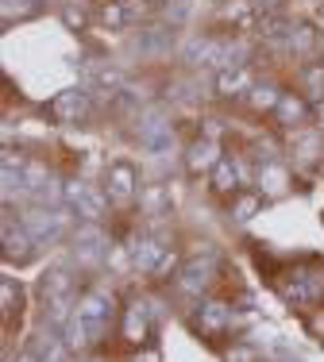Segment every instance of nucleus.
I'll use <instances>...</instances> for the list:
<instances>
[{"label": "nucleus", "instance_id": "1", "mask_svg": "<svg viewBox=\"0 0 324 362\" xmlns=\"http://www.w3.org/2000/svg\"><path fill=\"white\" fill-rule=\"evenodd\" d=\"M66 209H70V204H35L20 223L31 231L35 243H50V239H58L66 231V223H70V212Z\"/></svg>", "mask_w": 324, "mask_h": 362}, {"label": "nucleus", "instance_id": "2", "mask_svg": "<svg viewBox=\"0 0 324 362\" xmlns=\"http://www.w3.org/2000/svg\"><path fill=\"white\" fill-rule=\"evenodd\" d=\"M66 204H70V212H78L81 220L100 223V216H105V209H108V193L85 185V181H66Z\"/></svg>", "mask_w": 324, "mask_h": 362}, {"label": "nucleus", "instance_id": "3", "mask_svg": "<svg viewBox=\"0 0 324 362\" xmlns=\"http://www.w3.org/2000/svg\"><path fill=\"white\" fill-rule=\"evenodd\" d=\"M105 193H108V201H116V204L135 201V197H139V170L127 158L112 162V166L105 170Z\"/></svg>", "mask_w": 324, "mask_h": 362}, {"label": "nucleus", "instance_id": "4", "mask_svg": "<svg viewBox=\"0 0 324 362\" xmlns=\"http://www.w3.org/2000/svg\"><path fill=\"white\" fill-rule=\"evenodd\" d=\"M78 316L85 320V327L93 332V339H100V335H105V327H108V320H112V297H108V293H100V289L85 293V297L78 300Z\"/></svg>", "mask_w": 324, "mask_h": 362}, {"label": "nucleus", "instance_id": "5", "mask_svg": "<svg viewBox=\"0 0 324 362\" xmlns=\"http://www.w3.org/2000/svg\"><path fill=\"white\" fill-rule=\"evenodd\" d=\"M85 112H89V89H81V85H70V89L54 93V100H50V116L58 124H81Z\"/></svg>", "mask_w": 324, "mask_h": 362}, {"label": "nucleus", "instance_id": "6", "mask_svg": "<svg viewBox=\"0 0 324 362\" xmlns=\"http://www.w3.org/2000/svg\"><path fill=\"white\" fill-rule=\"evenodd\" d=\"M212 262H216V251H209V255H193V258H185L182 262V270H178V286H182L185 293H204L212 286Z\"/></svg>", "mask_w": 324, "mask_h": 362}, {"label": "nucleus", "instance_id": "7", "mask_svg": "<svg viewBox=\"0 0 324 362\" xmlns=\"http://www.w3.org/2000/svg\"><path fill=\"white\" fill-rule=\"evenodd\" d=\"M105 251H108V235L100 231V223L85 220L81 228H74V255L81 262H97V258H105Z\"/></svg>", "mask_w": 324, "mask_h": 362}, {"label": "nucleus", "instance_id": "8", "mask_svg": "<svg viewBox=\"0 0 324 362\" xmlns=\"http://www.w3.org/2000/svg\"><path fill=\"white\" fill-rule=\"evenodd\" d=\"M166 255L170 251H166V239H162V235H139L132 243V262L139 266V270H147V274H155Z\"/></svg>", "mask_w": 324, "mask_h": 362}, {"label": "nucleus", "instance_id": "9", "mask_svg": "<svg viewBox=\"0 0 324 362\" xmlns=\"http://www.w3.org/2000/svg\"><path fill=\"white\" fill-rule=\"evenodd\" d=\"M135 132H139V143L147 146V151H166L170 139H174L162 112H147V116H139V127H135Z\"/></svg>", "mask_w": 324, "mask_h": 362}, {"label": "nucleus", "instance_id": "10", "mask_svg": "<svg viewBox=\"0 0 324 362\" xmlns=\"http://www.w3.org/2000/svg\"><path fill=\"white\" fill-rule=\"evenodd\" d=\"M289 31H294V23H289L282 12H262L259 20H255L251 35L259 42H267V47H278V42H289Z\"/></svg>", "mask_w": 324, "mask_h": 362}, {"label": "nucleus", "instance_id": "11", "mask_svg": "<svg viewBox=\"0 0 324 362\" xmlns=\"http://www.w3.org/2000/svg\"><path fill=\"white\" fill-rule=\"evenodd\" d=\"M193 324H197L204 335H216L232 324V308H228L224 300H204V305H197V313H193Z\"/></svg>", "mask_w": 324, "mask_h": 362}, {"label": "nucleus", "instance_id": "12", "mask_svg": "<svg viewBox=\"0 0 324 362\" xmlns=\"http://www.w3.org/2000/svg\"><path fill=\"white\" fill-rule=\"evenodd\" d=\"M85 89L89 93H105V97H116V93L124 89V74L116 70V66H89L85 70Z\"/></svg>", "mask_w": 324, "mask_h": 362}, {"label": "nucleus", "instance_id": "13", "mask_svg": "<svg viewBox=\"0 0 324 362\" xmlns=\"http://www.w3.org/2000/svg\"><path fill=\"white\" fill-rule=\"evenodd\" d=\"M216 162H220L216 139H209V135H201V139L190 143V151H185V170H190V174H212Z\"/></svg>", "mask_w": 324, "mask_h": 362}, {"label": "nucleus", "instance_id": "14", "mask_svg": "<svg viewBox=\"0 0 324 362\" xmlns=\"http://www.w3.org/2000/svg\"><path fill=\"white\" fill-rule=\"evenodd\" d=\"M255 85V77L247 66H228V70H216V93L220 97H247Z\"/></svg>", "mask_w": 324, "mask_h": 362}, {"label": "nucleus", "instance_id": "15", "mask_svg": "<svg viewBox=\"0 0 324 362\" xmlns=\"http://www.w3.org/2000/svg\"><path fill=\"white\" fill-rule=\"evenodd\" d=\"M31 243H35V239H31V231L23 228H16L12 220H4V255L12 258V262H28L31 258Z\"/></svg>", "mask_w": 324, "mask_h": 362}, {"label": "nucleus", "instance_id": "16", "mask_svg": "<svg viewBox=\"0 0 324 362\" xmlns=\"http://www.w3.org/2000/svg\"><path fill=\"white\" fill-rule=\"evenodd\" d=\"M139 209H143V216L162 220V216H170V209H174V197H170L166 185H147L139 193Z\"/></svg>", "mask_w": 324, "mask_h": 362}, {"label": "nucleus", "instance_id": "17", "mask_svg": "<svg viewBox=\"0 0 324 362\" xmlns=\"http://www.w3.org/2000/svg\"><path fill=\"white\" fill-rule=\"evenodd\" d=\"M255 181H259V193L262 197H282L289 177H286L282 162H259V174H255Z\"/></svg>", "mask_w": 324, "mask_h": 362}, {"label": "nucleus", "instance_id": "18", "mask_svg": "<svg viewBox=\"0 0 324 362\" xmlns=\"http://www.w3.org/2000/svg\"><path fill=\"white\" fill-rule=\"evenodd\" d=\"M289 50H294L297 58H313L320 50V31L313 28V23H297L294 31H289V42H286Z\"/></svg>", "mask_w": 324, "mask_h": 362}, {"label": "nucleus", "instance_id": "19", "mask_svg": "<svg viewBox=\"0 0 324 362\" xmlns=\"http://www.w3.org/2000/svg\"><path fill=\"white\" fill-rule=\"evenodd\" d=\"M320 293V281L313 278V274H305V278H294V286H282V297L289 305H313Z\"/></svg>", "mask_w": 324, "mask_h": 362}, {"label": "nucleus", "instance_id": "20", "mask_svg": "<svg viewBox=\"0 0 324 362\" xmlns=\"http://www.w3.org/2000/svg\"><path fill=\"white\" fill-rule=\"evenodd\" d=\"M278 124H286V127H297L305 116H309V105H305L301 97H294V93H282V100H278Z\"/></svg>", "mask_w": 324, "mask_h": 362}, {"label": "nucleus", "instance_id": "21", "mask_svg": "<svg viewBox=\"0 0 324 362\" xmlns=\"http://www.w3.org/2000/svg\"><path fill=\"white\" fill-rule=\"evenodd\" d=\"M240 177H243V170L236 166L232 158H220L216 166H212V189H216V193H232V189L240 185Z\"/></svg>", "mask_w": 324, "mask_h": 362}, {"label": "nucleus", "instance_id": "22", "mask_svg": "<svg viewBox=\"0 0 324 362\" xmlns=\"http://www.w3.org/2000/svg\"><path fill=\"white\" fill-rule=\"evenodd\" d=\"M89 343H93V332L85 327L81 316L74 313V316H70V324L62 327V347H66V351H85Z\"/></svg>", "mask_w": 324, "mask_h": 362}, {"label": "nucleus", "instance_id": "23", "mask_svg": "<svg viewBox=\"0 0 324 362\" xmlns=\"http://www.w3.org/2000/svg\"><path fill=\"white\" fill-rule=\"evenodd\" d=\"M220 16H224L232 28H243V31H251L255 20H259V16H255V4H251V0H232V4H224V12H220Z\"/></svg>", "mask_w": 324, "mask_h": 362}, {"label": "nucleus", "instance_id": "24", "mask_svg": "<svg viewBox=\"0 0 324 362\" xmlns=\"http://www.w3.org/2000/svg\"><path fill=\"white\" fill-rule=\"evenodd\" d=\"M62 293H70V270L66 262H54L42 274V297H62Z\"/></svg>", "mask_w": 324, "mask_h": 362}, {"label": "nucleus", "instance_id": "25", "mask_svg": "<svg viewBox=\"0 0 324 362\" xmlns=\"http://www.w3.org/2000/svg\"><path fill=\"white\" fill-rule=\"evenodd\" d=\"M97 20L105 23L108 31H120L132 16H127V8H124V0H105V4L97 8Z\"/></svg>", "mask_w": 324, "mask_h": 362}, {"label": "nucleus", "instance_id": "26", "mask_svg": "<svg viewBox=\"0 0 324 362\" xmlns=\"http://www.w3.org/2000/svg\"><path fill=\"white\" fill-rule=\"evenodd\" d=\"M278 100H282V93H278L274 85H251V93H247V105H251L255 112L278 108Z\"/></svg>", "mask_w": 324, "mask_h": 362}, {"label": "nucleus", "instance_id": "27", "mask_svg": "<svg viewBox=\"0 0 324 362\" xmlns=\"http://www.w3.org/2000/svg\"><path fill=\"white\" fill-rule=\"evenodd\" d=\"M301 85H305V93H309V100L317 105V100L324 97V62H309L301 70Z\"/></svg>", "mask_w": 324, "mask_h": 362}, {"label": "nucleus", "instance_id": "28", "mask_svg": "<svg viewBox=\"0 0 324 362\" xmlns=\"http://www.w3.org/2000/svg\"><path fill=\"white\" fill-rule=\"evenodd\" d=\"M259 209H262V193H240L232 201V216L240 220V223L255 220V216H259Z\"/></svg>", "mask_w": 324, "mask_h": 362}, {"label": "nucleus", "instance_id": "29", "mask_svg": "<svg viewBox=\"0 0 324 362\" xmlns=\"http://www.w3.org/2000/svg\"><path fill=\"white\" fill-rule=\"evenodd\" d=\"M62 23H66L70 31H81L85 23H89V12H85L81 4H74V0H70V4H62Z\"/></svg>", "mask_w": 324, "mask_h": 362}, {"label": "nucleus", "instance_id": "30", "mask_svg": "<svg viewBox=\"0 0 324 362\" xmlns=\"http://www.w3.org/2000/svg\"><path fill=\"white\" fill-rule=\"evenodd\" d=\"M0 300H4V313H12V308L20 305V286H16L12 278L0 281Z\"/></svg>", "mask_w": 324, "mask_h": 362}, {"label": "nucleus", "instance_id": "31", "mask_svg": "<svg viewBox=\"0 0 324 362\" xmlns=\"http://www.w3.org/2000/svg\"><path fill=\"white\" fill-rule=\"evenodd\" d=\"M28 0H4V4H0V12H4V20H12V16H23L28 12Z\"/></svg>", "mask_w": 324, "mask_h": 362}, {"label": "nucleus", "instance_id": "32", "mask_svg": "<svg viewBox=\"0 0 324 362\" xmlns=\"http://www.w3.org/2000/svg\"><path fill=\"white\" fill-rule=\"evenodd\" d=\"M228 362H255V351L251 347H236V351H228Z\"/></svg>", "mask_w": 324, "mask_h": 362}, {"label": "nucleus", "instance_id": "33", "mask_svg": "<svg viewBox=\"0 0 324 362\" xmlns=\"http://www.w3.org/2000/svg\"><path fill=\"white\" fill-rule=\"evenodd\" d=\"M16 362H42V355H39V351H23V355L16 358Z\"/></svg>", "mask_w": 324, "mask_h": 362}, {"label": "nucleus", "instance_id": "34", "mask_svg": "<svg viewBox=\"0 0 324 362\" xmlns=\"http://www.w3.org/2000/svg\"><path fill=\"white\" fill-rule=\"evenodd\" d=\"M317 124H320V127H324V97H320V100H317Z\"/></svg>", "mask_w": 324, "mask_h": 362}, {"label": "nucleus", "instance_id": "35", "mask_svg": "<svg viewBox=\"0 0 324 362\" xmlns=\"http://www.w3.org/2000/svg\"><path fill=\"white\" fill-rule=\"evenodd\" d=\"M313 327H317V332H324V316H317V320H313Z\"/></svg>", "mask_w": 324, "mask_h": 362}, {"label": "nucleus", "instance_id": "36", "mask_svg": "<svg viewBox=\"0 0 324 362\" xmlns=\"http://www.w3.org/2000/svg\"><path fill=\"white\" fill-rule=\"evenodd\" d=\"M135 362H158L155 355H143V358H135Z\"/></svg>", "mask_w": 324, "mask_h": 362}]
</instances>
